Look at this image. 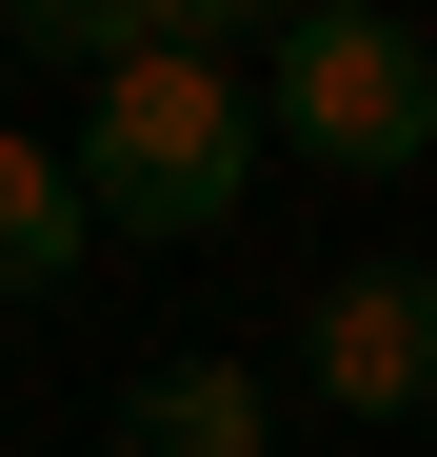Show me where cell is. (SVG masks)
<instances>
[{"mask_svg":"<svg viewBox=\"0 0 437 457\" xmlns=\"http://www.w3.org/2000/svg\"><path fill=\"white\" fill-rule=\"evenodd\" d=\"M60 179H80L100 239H218L259 179V100H239V60H100L80 80V139H60Z\"/></svg>","mask_w":437,"mask_h":457,"instance_id":"6da1fadb","label":"cell"},{"mask_svg":"<svg viewBox=\"0 0 437 457\" xmlns=\"http://www.w3.org/2000/svg\"><path fill=\"white\" fill-rule=\"evenodd\" d=\"M239 100H259V160H318V179H417L437 160V40L398 0H299Z\"/></svg>","mask_w":437,"mask_h":457,"instance_id":"7a4b0ae2","label":"cell"},{"mask_svg":"<svg viewBox=\"0 0 437 457\" xmlns=\"http://www.w3.org/2000/svg\"><path fill=\"white\" fill-rule=\"evenodd\" d=\"M299 358L338 418H437V259H338L299 298Z\"/></svg>","mask_w":437,"mask_h":457,"instance_id":"3957f363","label":"cell"},{"mask_svg":"<svg viewBox=\"0 0 437 457\" xmlns=\"http://www.w3.org/2000/svg\"><path fill=\"white\" fill-rule=\"evenodd\" d=\"M100 437L120 457H278V398H259V358H139Z\"/></svg>","mask_w":437,"mask_h":457,"instance_id":"277c9868","label":"cell"},{"mask_svg":"<svg viewBox=\"0 0 437 457\" xmlns=\"http://www.w3.org/2000/svg\"><path fill=\"white\" fill-rule=\"evenodd\" d=\"M80 259H100V219L60 179V139H0V298H60Z\"/></svg>","mask_w":437,"mask_h":457,"instance_id":"5b68a950","label":"cell"},{"mask_svg":"<svg viewBox=\"0 0 437 457\" xmlns=\"http://www.w3.org/2000/svg\"><path fill=\"white\" fill-rule=\"evenodd\" d=\"M0 60H139V0H0Z\"/></svg>","mask_w":437,"mask_h":457,"instance_id":"8992f818","label":"cell"},{"mask_svg":"<svg viewBox=\"0 0 437 457\" xmlns=\"http://www.w3.org/2000/svg\"><path fill=\"white\" fill-rule=\"evenodd\" d=\"M278 21H299V0H139L160 60H239V40H278Z\"/></svg>","mask_w":437,"mask_h":457,"instance_id":"52a82bcc","label":"cell"},{"mask_svg":"<svg viewBox=\"0 0 437 457\" xmlns=\"http://www.w3.org/2000/svg\"><path fill=\"white\" fill-rule=\"evenodd\" d=\"M0 80H21V60H0Z\"/></svg>","mask_w":437,"mask_h":457,"instance_id":"ba28073f","label":"cell"}]
</instances>
